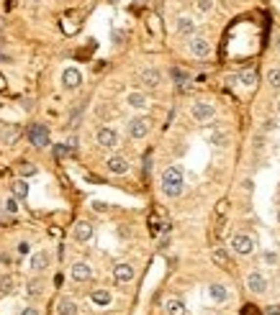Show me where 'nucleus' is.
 <instances>
[{"label":"nucleus","instance_id":"obj_4","mask_svg":"<svg viewBox=\"0 0 280 315\" xmlns=\"http://www.w3.org/2000/svg\"><path fill=\"white\" fill-rule=\"evenodd\" d=\"M214 113H216L214 105L206 103V100H198V103L191 105V116H193V120H198V123H206V120H211Z\"/></svg>","mask_w":280,"mask_h":315},{"label":"nucleus","instance_id":"obj_8","mask_svg":"<svg viewBox=\"0 0 280 315\" xmlns=\"http://www.w3.org/2000/svg\"><path fill=\"white\" fill-rule=\"evenodd\" d=\"M191 54L198 57V59H206L208 54H211V41H208L206 36H193V41H191Z\"/></svg>","mask_w":280,"mask_h":315},{"label":"nucleus","instance_id":"obj_31","mask_svg":"<svg viewBox=\"0 0 280 315\" xmlns=\"http://www.w3.org/2000/svg\"><path fill=\"white\" fill-rule=\"evenodd\" d=\"M170 75H172V79H175L177 85H183V82H188V75L183 72V69H172V72H170Z\"/></svg>","mask_w":280,"mask_h":315},{"label":"nucleus","instance_id":"obj_42","mask_svg":"<svg viewBox=\"0 0 280 315\" xmlns=\"http://www.w3.org/2000/svg\"><path fill=\"white\" fill-rule=\"evenodd\" d=\"M275 46H278V49H280V34H278V36H275Z\"/></svg>","mask_w":280,"mask_h":315},{"label":"nucleus","instance_id":"obj_23","mask_svg":"<svg viewBox=\"0 0 280 315\" xmlns=\"http://www.w3.org/2000/svg\"><path fill=\"white\" fill-rule=\"evenodd\" d=\"M11 190H13V197H18V200H26V195H28L26 179H16L13 185H11Z\"/></svg>","mask_w":280,"mask_h":315},{"label":"nucleus","instance_id":"obj_29","mask_svg":"<svg viewBox=\"0 0 280 315\" xmlns=\"http://www.w3.org/2000/svg\"><path fill=\"white\" fill-rule=\"evenodd\" d=\"M262 259H265V264H270V267H275L278 259H280V254H275V251H265V254H262Z\"/></svg>","mask_w":280,"mask_h":315},{"label":"nucleus","instance_id":"obj_39","mask_svg":"<svg viewBox=\"0 0 280 315\" xmlns=\"http://www.w3.org/2000/svg\"><path fill=\"white\" fill-rule=\"evenodd\" d=\"M93 208H95L98 213H106V205H103V202H93Z\"/></svg>","mask_w":280,"mask_h":315},{"label":"nucleus","instance_id":"obj_47","mask_svg":"<svg viewBox=\"0 0 280 315\" xmlns=\"http://www.w3.org/2000/svg\"><path fill=\"white\" fill-rule=\"evenodd\" d=\"M206 315H211V313H206Z\"/></svg>","mask_w":280,"mask_h":315},{"label":"nucleus","instance_id":"obj_26","mask_svg":"<svg viewBox=\"0 0 280 315\" xmlns=\"http://www.w3.org/2000/svg\"><path fill=\"white\" fill-rule=\"evenodd\" d=\"M11 292H13V277L5 274V277H0V295H11Z\"/></svg>","mask_w":280,"mask_h":315},{"label":"nucleus","instance_id":"obj_27","mask_svg":"<svg viewBox=\"0 0 280 315\" xmlns=\"http://www.w3.org/2000/svg\"><path fill=\"white\" fill-rule=\"evenodd\" d=\"M42 279H31V282H28V295H31V297H36V295H42L44 290H42Z\"/></svg>","mask_w":280,"mask_h":315},{"label":"nucleus","instance_id":"obj_22","mask_svg":"<svg viewBox=\"0 0 280 315\" xmlns=\"http://www.w3.org/2000/svg\"><path fill=\"white\" fill-rule=\"evenodd\" d=\"M46 267H49V254H46V251L34 254V259H31V269L39 274V272H44Z\"/></svg>","mask_w":280,"mask_h":315},{"label":"nucleus","instance_id":"obj_14","mask_svg":"<svg viewBox=\"0 0 280 315\" xmlns=\"http://www.w3.org/2000/svg\"><path fill=\"white\" fill-rule=\"evenodd\" d=\"M175 28H177L180 36H193V34H195V21H193L191 16H180L177 23H175Z\"/></svg>","mask_w":280,"mask_h":315},{"label":"nucleus","instance_id":"obj_17","mask_svg":"<svg viewBox=\"0 0 280 315\" xmlns=\"http://www.w3.org/2000/svg\"><path fill=\"white\" fill-rule=\"evenodd\" d=\"M90 238H93V226H90V223H85V220H80L77 226H75V241L85 243V241H90Z\"/></svg>","mask_w":280,"mask_h":315},{"label":"nucleus","instance_id":"obj_15","mask_svg":"<svg viewBox=\"0 0 280 315\" xmlns=\"http://www.w3.org/2000/svg\"><path fill=\"white\" fill-rule=\"evenodd\" d=\"M165 313H167V315H188L185 302L177 300V297H167V300H165Z\"/></svg>","mask_w":280,"mask_h":315},{"label":"nucleus","instance_id":"obj_2","mask_svg":"<svg viewBox=\"0 0 280 315\" xmlns=\"http://www.w3.org/2000/svg\"><path fill=\"white\" fill-rule=\"evenodd\" d=\"M26 134H28V141H31L36 149H46L49 146V131H46L44 123H31Z\"/></svg>","mask_w":280,"mask_h":315},{"label":"nucleus","instance_id":"obj_13","mask_svg":"<svg viewBox=\"0 0 280 315\" xmlns=\"http://www.w3.org/2000/svg\"><path fill=\"white\" fill-rule=\"evenodd\" d=\"M106 167H108L111 175H126V172H129V161H126V157H111L106 161Z\"/></svg>","mask_w":280,"mask_h":315},{"label":"nucleus","instance_id":"obj_25","mask_svg":"<svg viewBox=\"0 0 280 315\" xmlns=\"http://www.w3.org/2000/svg\"><path fill=\"white\" fill-rule=\"evenodd\" d=\"M239 79H242L244 87H255L257 85V72H255V69H247V72L239 75Z\"/></svg>","mask_w":280,"mask_h":315},{"label":"nucleus","instance_id":"obj_7","mask_svg":"<svg viewBox=\"0 0 280 315\" xmlns=\"http://www.w3.org/2000/svg\"><path fill=\"white\" fill-rule=\"evenodd\" d=\"M95 141L101 144L103 149H113V146H118V134L113 128H98V134H95Z\"/></svg>","mask_w":280,"mask_h":315},{"label":"nucleus","instance_id":"obj_37","mask_svg":"<svg viewBox=\"0 0 280 315\" xmlns=\"http://www.w3.org/2000/svg\"><path fill=\"white\" fill-rule=\"evenodd\" d=\"M21 315H39V310H36V308H23Z\"/></svg>","mask_w":280,"mask_h":315},{"label":"nucleus","instance_id":"obj_36","mask_svg":"<svg viewBox=\"0 0 280 315\" xmlns=\"http://www.w3.org/2000/svg\"><path fill=\"white\" fill-rule=\"evenodd\" d=\"M211 5H214L211 0H201V3H198V8H201L203 13H206V11H211Z\"/></svg>","mask_w":280,"mask_h":315},{"label":"nucleus","instance_id":"obj_16","mask_svg":"<svg viewBox=\"0 0 280 315\" xmlns=\"http://www.w3.org/2000/svg\"><path fill=\"white\" fill-rule=\"evenodd\" d=\"M206 138H208V144H214V146H226V144H229V134H226L224 128H214V131H208Z\"/></svg>","mask_w":280,"mask_h":315},{"label":"nucleus","instance_id":"obj_46","mask_svg":"<svg viewBox=\"0 0 280 315\" xmlns=\"http://www.w3.org/2000/svg\"><path fill=\"white\" fill-rule=\"evenodd\" d=\"M34 3H39V0H34Z\"/></svg>","mask_w":280,"mask_h":315},{"label":"nucleus","instance_id":"obj_12","mask_svg":"<svg viewBox=\"0 0 280 315\" xmlns=\"http://www.w3.org/2000/svg\"><path fill=\"white\" fill-rule=\"evenodd\" d=\"M159 82H162V75H159V69H144L142 72V85L147 87V90H157L159 87Z\"/></svg>","mask_w":280,"mask_h":315},{"label":"nucleus","instance_id":"obj_19","mask_svg":"<svg viewBox=\"0 0 280 315\" xmlns=\"http://www.w3.org/2000/svg\"><path fill=\"white\" fill-rule=\"evenodd\" d=\"M126 103L131 105V108H136V110H144V108L149 105V100H147L144 93H129V95H126Z\"/></svg>","mask_w":280,"mask_h":315},{"label":"nucleus","instance_id":"obj_11","mask_svg":"<svg viewBox=\"0 0 280 315\" xmlns=\"http://www.w3.org/2000/svg\"><path fill=\"white\" fill-rule=\"evenodd\" d=\"M90 277H93V267H90L87 261L72 264V279H75V282H87Z\"/></svg>","mask_w":280,"mask_h":315},{"label":"nucleus","instance_id":"obj_35","mask_svg":"<svg viewBox=\"0 0 280 315\" xmlns=\"http://www.w3.org/2000/svg\"><path fill=\"white\" fill-rule=\"evenodd\" d=\"M11 261H13V256H11V254L0 251V264H5V267H8V264H11Z\"/></svg>","mask_w":280,"mask_h":315},{"label":"nucleus","instance_id":"obj_30","mask_svg":"<svg viewBox=\"0 0 280 315\" xmlns=\"http://www.w3.org/2000/svg\"><path fill=\"white\" fill-rule=\"evenodd\" d=\"M3 208H5V213H16L18 210V197H8L3 202Z\"/></svg>","mask_w":280,"mask_h":315},{"label":"nucleus","instance_id":"obj_33","mask_svg":"<svg viewBox=\"0 0 280 315\" xmlns=\"http://www.w3.org/2000/svg\"><path fill=\"white\" fill-rule=\"evenodd\" d=\"M16 251L21 254V256H26V254L31 251V243H28V241H21V243H18V246H16Z\"/></svg>","mask_w":280,"mask_h":315},{"label":"nucleus","instance_id":"obj_5","mask_svg":"<svg viewBox=\"0 0 280 315\" xmlns=\"http://www.w3.org/2000/svg\"><path fill=\"white\" fill-rule=\"evenodd\" d=\"M247 287L252 295H265L267 292V277L262 272H249L247 274Z\"/></svg>","mask_w":280,"mask_h":315},{"label":"nucleus","instance_id":"obj_10","mask_svg":"<svg viewBox=\"0 0 280 315\" xmlns=\"http://www.w3.org/2000/svg\"><path fill=\"white\" fill-rule=\"evenodd\" d=\"M134 267L131 264H126V261H121V264H116L113 267V279L118 282V284H126V282H131L134 279Z\"/></svg>","mask_w":280,"mask_h":315},{"label":"nucleus","instance_id":"obj_24","mask_svg":"<svg viewBox=\"0 0 280 315\" xmlns=\"http://www.w3.org/2000/svg\"><path fill=\"white\" fill-rule=\"evenodd\" d=\"M267 85L273 87V90H280V67L267 69Z\"/></svg>","mask_w":280,"mask_h":315},{"label":"nucleus","instance_id":"obj_32","mask_svg":"<svg viewBox=\"0 0 280 315\" xmlns=\"http://www.w3.org/2000/svg\"><path fill=\"white\" fill-rule=\"evenodd\" d=\"M18 136V128H8L5 134H0V138H3V144H8V141H13Z\"/></svg>","mask_w":280,"mask_h":315},{"label":"nucleus","instance_id":"obj_28","mask_svg":"<svg viewBox=\"0 0 280 315\" xmlns=\"http://www.w3.org/2000/svg\"><path fill=\"white\" fill-rule=\"evenodd\" d=\"M18 172H21V177H34V175H36V167H34V164H28V161H21Z\"/></svg>","mask_w":280,"mask_h":315},{"label":"nucleus","instance_id":"obj_21","mask_svg":"<svg viewBox=\"0 0 280 315\" xmlns=\"http://www.w3.org/2000/svg\"><path fill=\"white\" fill-rule=\"evenodd\" d=\"M208 295H211L214 302H226L229 300V290L224 284H211V287H208Z\"/></svg>","mask_w":280,"mask_h":315},{"label":"nucleus","instance_id":"obj_6","mask_svg":"<svg viewBox=\"0 0 280 315\" xmlns=\"http://www.w3.org/2000/svg\"><path fill=\"white\" fill-rule=\"evenodd\" d=\"M149 134V118H131L129 120V136L131 138H144Z\"/></svg>","mask_w":280,"mask_h":315},{"label":"nucleus","instance_id":"obj_18","mask_svg":"<svg viewBox=\"0 0 280 315\" xmlns=\"http://www.w3.org/2000/svg\"><path fill=\"white\" fill-rule=\"evenodd\" d=\"M90 300H93V305H98V308H108V305H111V292L108 290H93L90 292Z\"/></svg>","mask_w":280,"mask_h":315},{"label":"nucleus","instance_id":"obj_38","mask_svg":"<svg viewBox=\"0 0 280 315\" xmlns=\"http://www.w3.org/2000/svg\"><path fill=\"white\" fill-rule=\"evenodd\" d=\"M273 128H275V120L267 118V120H265V131H273Z\"/></svg>","mask_w":280,"mask_h":315},{"label":"nucleus","instance_id":"obj_45","mask_svg":"<svg viewBox=\"0 0 280 315\" xmlns=\"http://www.w3.org/2000/svg\"><path fill=\"white\" fill-rule=\"evenodd\" d=\"M278 223H280V210H278Z\"/></svg>","mask_w":280,"mask_h":315},{"label":"nucleus","instance_id":"obj_44","mask_svg":"<svg viewBox=\"0 0 280 315\" xmlns=\"http://www.w3.org/2000/svg\"><path fill=\"white\" fill-rule=\"evenodd\" d=\"M278 113H280V100H278Z\"/></svg>","mask_w":280,"mask_h":315},{"label":"nucleus","instance_id":"obj_3","mask_svg":"<svg viewBox=\"0 0 280 315\" xmlns=\"http://www.w3.org/2000/svg\"><path fill=\"white\" fill-rule=\"evenodd\" d=\"M232 249L239 254V256H249L255 251V238L247 236V233H234L232 236Z\"/></svg>","mask_w":280,"mask_h":315},{"label":"nucleus","instance_id":"obj_20","mask_svg":"<svg viewBox=\"0 0 280 315\" xmlns=\"http://www.w3.org/2000/svg\"><path fill=\"white\" fill-rule=\"evenodd\" d=\"M57 313L59 315H77V302L69 300V297H62L57 302Z\"/></svg>","mask_w":280,"mask_h":315},{"label":"nucleus","instance_id":"obj_34","mask_svg":"<svg viewBox=\"0 0 280 315\" xmlns=\"http://www.w3.org/2000/svg\"><path fill=\"white\" fill-rule=\"evenodd\" d=\"M214 261H216V264H221V267H224V264H226V254H224L221 249H216V251H214Z\"/></svg>","mask_w":280,"mask_h":315},{"label":"nucleus","instance_id":"obj_1","mask_svg":"<svg viewBox=\"0 0 280 315\" xmlns=\"http://www.w3.org/2000/svg\"><path fill=\"white\" fill-rule=\"evenodd\" d=\"M183 187H185V179H183V169L177 164L167 167L162 172V192L167 197H180L183 195Z\"/></svg>","mask_w":280,"mask_h":315},{"label":"nucleus","instance_id":"obj_43","mask_svg":"<svg viewBox=\"0 0 280 315\" xmlns=\"http://www.w3.org/2000/svg\"><path fill=\"white\" fill-rule=\"evenodd\" d=\"M0 87H5V77H0Z\"/></svg>","mask_w":280,"mask_h":315},{"label":"nucleus","instance_id":"obj_9","mask_svg":"<svg viewBox=\"0 0 280 315\" xmlns=\"http://www.w3.org/2000/svg\"><path fill=\"white\" fill-rule=\"evenodd\" d=\"M62 85H65V90H77L80 85H83V75H80V69L67 67L62 72Z\"/></svg>","mask_w":280,"mask_h":315},{"label":"nucleus","instance_id":"obj_41","mask_svg":"<svg viewBox=\"0 0 280 315\" xmlns=\"http://www.w3.org/2000/svg\"><path fill=\"white\" fill-rule=\"evenodd\" d=\"M0 62H11V57H8V54H3V52H0Z\"/></svg>","mask_w":280,"mask_h":315},{"label":"nucleus","instance_id":"obj_40","mask_svg":"<svg viewBox=\"0 0 280 315\" xmlns=\"http://www.w3.org/2000/svg\"><path fill=\"white\" fill-rule=\"evenodd\" d=\"M265 315H280V308H267Z\"/></svg>","mask_w":280,"mask_h":315}]
</instances>
